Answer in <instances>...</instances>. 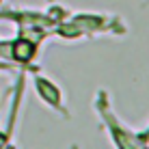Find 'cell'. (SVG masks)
Segmentation results:
<instances>
[{"label":"cell","instance_id":"6da1fadb","mask_svg":"<svg viewBox=\"0 0 149 149\" xmlns=\"http://www.w3.org/2000/svg\"><path fill=\"white\" fill-rule=\"evenodd\" d=\"M39 86H41V95L45 97V100L50 102V104H54V102H58V93H56V89L50 82H45V80H39Z\"/></svg>","mask_w":149,"mask_h":149}]
</instances>
